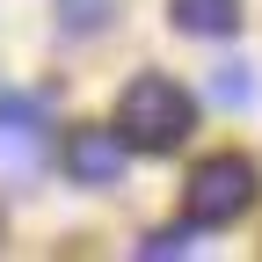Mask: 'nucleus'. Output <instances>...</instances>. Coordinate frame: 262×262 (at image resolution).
Segmentation results:
<instances>
[{"instance_id":"f257e3e1","label":"nucleus","mask_w":262,"mask_h":262,"mask_svg":"<svg viewBox=\"0 0 262 262\" xmlns=\"http://www.w3.org/2000/svg\"><path fill=\"white\" fill-rule=\"evenodd\" d=\"M117 131H124L131 153H175L196 131V95L168 73H139L117 95Z\"/></svg>"},{"instance_id":"39448f33","label":"nucleus","mask_w":262,"mask_h":262,"mask_svg":"<svg viewBox=\"0 0 262 262\" xmlns=\"http://www.w3.org/2000/svg\"><path fill=\"white\" fill-rule=\"evenodd\" d=\"M168 22L182 37H233L241 29V0H168Z\"/></svg>"},{"instance_id":"7ed1b4c3","label":"nucleus","mask_w":262,"mask_h":262,"mask_svg":"<svg viewBox=\"0 0 262 262\" xmlns=\"http://www.w3.org/2000/svg\"><path fill=\"white\" fill-rule=\"evenodd\" d=\"M44 160H51L44 102H37V95H0V182H8V189L37 182Z\"/></svg>"},{"instance_id":"f03ea898","label":"nucleus","mask_w":262,"mask_h":262,"mask_svg":"<svg viewBox=\"0 0 262 262\" xmlns=\"http://www.w3.org/2000/svg\"><path fill=\"white\" fill-rule=\"evenodd\" d=\"M255 189H262V175H255L248 153H211V160L189 168L182 211H189V226H233V219L255 211Z\"/></svg>"},{"instance_id":"20e7f679","label":"nucleus","mask_w":262,"mask_h":262,"mask_svg":"<svg viewBox=\"0 0 262 262\" xmlns=\"http://www.w3.org/2000/svg\"><path fill=\"white\" fill-rule=\"evenodd\" d=\"M124 160H131V146H124V131H117V124H80L73 139H66V175L88 182V189L124 182Z\"/></svg>"},{"instance_id":"0eeeda50","label":"nucleus","mask_w":262,"mask_h":262,"mask_svg":"<svg viewBox=\"0 0 262 262\" xmlns=\"http://www.w3.org/2000/svg\"><path fill=\"white\" fill-rule=\"evenodd\" d=\"M110 22V0H66V29H102Z\"/></svg>"},{"instance_id":"423d86ee","label":"nucleus","mask_w":262,"mask_h":262,"mask_svg":"<svg viewBox=\"0 0 262 262\" xmlns=\"http://www.w3.org/2000/svg\"><path fill=\"white\" fill-rule=\"evenodd\" d=\"M196 241H189V226H168V233H146L139 241V255H189Z\"/></svg>"}]
</instances>
